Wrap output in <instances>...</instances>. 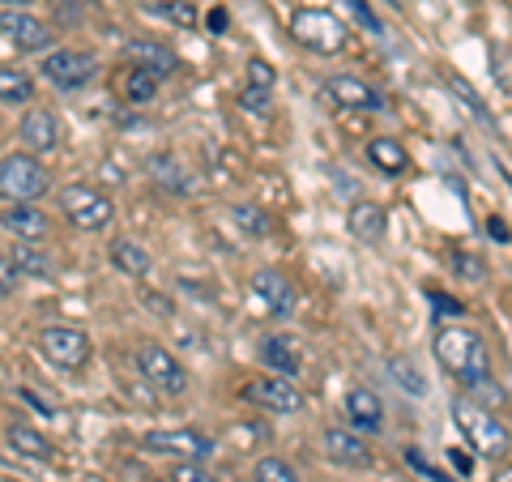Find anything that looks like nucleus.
<instances>
[{"mask_svg": "<svg viewBox=\"0 0 512 482\" xmlns=\"http://www.w3.org/2000/svg\"><path fill=\"white\" fill-rule=\"evenodd\" d=\"M431 346H436L440 367L448 376H457L461 384H466L470 397H495V401L504 397L500 389H491V350L474 329H466V325L436 329Z\"/></svg>", "mask_w": 512, "mask_h": 482, "instance_id": "obj_1", "label": "nucleus"}, {"mask_svg": "<svg viewBox=\"0 0 512 482\" xmlns=\"http://www.w3.org/2000/svg\"><path fill=\"white\" fill-rule=\"evenodd\" d=\"M453 423L461 427V440H466L474 453H483L491 461L508 457L512 431H508V423L500 419V414H495L491 406H483L478 397H457L453 401Z\"/></svg>", "mask_w": 512, "mask_h": 482, "instance_id": "obj_2", "label": "nucleus"}, {"mask_svg": "<svg viewBox=\"0 0 512 482\" xmlns=\"http://www.w3.org/2000/svg\"><path fill=\"white\" fill-rule=\"evenodd\" d=\"M291 39L303 47V52L316 56H342L350 30L333 9H295L291 13Z\"/></svg>", "mask_w": 512, "mask_h": 482, "instance_id": "obj_3", "label": "nucleus"}, {"mask_svg": "<svg viewBox=\"0 0 512 482\" xmlns=\"http://www.w3.org/2000/svg\"><path fill=\"white\" fill-rule=\"evenodd\" d=\"M47 188H52V180H47L43 158L26 154V150H13L0 158V201H9V205L39 201Z\"/></svg>", "mask_w": 512, "mask_h": 482, "instance_id": "obj_4", "label": "nucleus"}, {"mask_svg": "<svg viewBox=\"0 0 512 482\" xmlns=\"http://www.w3.org/2000/svg\"><path fill=\"white\" fill-rule=\"evenodd\" d=\"M56 205H60V214L69 218L77 231H107L111 218H116V201H111L103 188H94V184H69V188H60Z\"/></svg>", "mask_w": 512, "mask_h": 482, "instance_id": "obj_5", "label": "nucleus"}, {"mask_svg": "<svg viewBox=\"0 0 512 482\" xmlns=\"http://www.w3.org/2000/svg\"><path fill=\"white\" fill-rule=\"evenodd\" d=\"M133 367H137L141 380H146L154 393H163V397H184V393H188V372H184V363L175 359L167 346L141 342V346L133 350Z\"/></svg>", "mask_w": 512, "mask_h": 482, "instance_id": "obj_6", "label": "nucleus"}, {"mask_svg": "<svg viewBox=\"0 0 512 482\" xmlns=\"http://www.w3.org/2000/svg\"><path fill=\"white\" fill-rule=\"evenodd\" d=\"M43 82L56 86V90H82L94 82L99 73V56L94 52H82V47H52L43 56Z\"/></svg>", "mask_w": 512, "mask_h": 482, "instance_id": "obj_7", "label": "nucleus"}, {"mask_svg": "<svg viewBox=\"0 0 512 482\" xmlns=\"http://www.w3.org/2000/svg\"><path fill=\"white\" fill-rule=\"evenodd\" d=\"M39 355L52 363V367L77 372V367H86V363H90L94 342H90V333L73 329V325H47V329L39 333Z\"/></svg>", "mask_w": 512, "mask_h": 482, "instance_id": "obj_8", "label": "nucleus"}, {"mask_svg": "<svg viewBox=\"0 0 512 482\" xmlns=\"http://www.w3.org/2000/svg\"><path fill=\"white\" fill-rule=\"evenodd\" d=\"M141 448L150 457H175V461H210L218 453V444L205 436V431H192V427H175V431H150L141 436Z\"/></svg>", "mask_w": 512, "mask_h": 482, "instance_id": "obj_9", "label": "nucleus"}, {"mask_svg": "<svg viewBox=\"0 0 512 482\" xmlns=\"http://www.w3.org/2000/svg\"><path fill=\"white\" fill-rule=\"evenodd\" d=\"M252 299L261 303V308L269 316H278V320H291L295 308H299V291H295V282H291V273H282L274 265H261L252 273Z\"/></svg>", "mask_w": 512, "mask_h": 482, "instance_id": "obj_10", "label": "nucleus"}, {"mask_svg": "<svg viewBox=\"0 0 512 482\" xmlns=\"http://www.w3.org/2000/svg\"><path fill=\"white\" fill-rule=\"evenodd\" d=\"M0 35H5L9 47H18V52H52V26L43 18H35L30 9H0Z\"/></svg>", "mask_w": 512, "mask_h": 482, "instance_id": "obj_11", "label": "nucleus"}, {"mask_svg": "<svg viewBox=\"0 0 512 482\" xmlns=\"http://www.w3.org/2000/svg\"><path fill=\"white\" fill-rule=\"evenodd\" d=\"M244 397L252 401V406H261L265 414H299L308 401H303L299 384L291 376H256L252 384H244Z\"/></svg>", "mask_w": 512, "mask_h": 482, "instance_id": "obj_12", "label": "nucleus"}, {"mask_svg": "<svg viewBox=\"0 0 512 482\" xmlns=\"http://www.w3.org/2000/svg\"><path fill=\"white\" fill-rule=\"evenodd\" d=\"M325 99L342 111H384V94L363 82L359 73H333L325 77Z\"/></svg>", "mask_w": 512, "mask_h": 482, "instance_id": "obj_13", "label": "nucleus"}, {"mask_svg": "<svg viewBox=\"0 0 512 482\" xmlns=\"http://www.w3.org/2000/svg\"><path fill=\"white\" fill-rule=\"evenodd\" d=\"M18 141H22V150L26 154H56L60 150V120H56V111L52 107H26V116L18 124Z\"/></svg>", "mask_w": 512, "mask_h": 482, "instance_id": "obj_14", "label": "nucleus"}, {"mask_svg": "<svg viewBox=\"0 0 512 482\" xmlns=\"http://www.w3.org/2000/svg\"><path fill=\"white\" fill-rule=\"evenodd\" d=\"M320 457L342 465V470H367L372 465V448L363 444L359 431L350 427H329L325 436H320Z\"/></svg>", "mask_w": 512, "mask_h": 482, "instance_id": "obj_15", "label": "nucleus"}, {"mask_svg": "<svg viewBox=\"0 0 512 482\" xmlns=\"http://www.w3.org/2000/svg\"><path fill=\"white\" fill-rule=\"evenodd\" d=\"M0 227H5L13 239L43 244V239L52 235V218H47L35 201H22V205H9V210H0Z\"/></svg>", "mask_w": 512, "mask_h": 482, "instance_id": "obj_16", "label": "nucleus"}, {"mask_svg": "<svg viewBox=\"0 0 512 482\" xmlns=\"http://www.w3.org/2000/svg\"><path fill=\"white\" fill-rule=\"evenodd\" d=\"M346 423L359 431V436H376V431H384V401L363 389V384H355V389L346 393Z\"/></svg>", "mask_w": 512, "mask_h": 482, "instance_id": "obj_17", "label": "nucleus"}, {"mask_svg": "<svg viewBox=\"0 0 512 482\" xmlns=\"http://www.w3.org/2000/svg\"><path fill=\"white\" fill-rule=\"evenodd\" d=\"M256 355H261V363H265L274 376H291V380H295L299 363H303L299 342H295L291 333H265L261 342H256Z\"/></svg>", "mask_w": 512, "mask_h": 482, "instance_id": "obj_18", "label": "nucleus"}, {"mask_svg": "<svg viewBox=\"0 0 512 482\" xmlns=\"http://www.w3.org/2000/svg\"><path fill=\"white\" fill-rule=\"evenodd\" d=\"M346 231L355 235L359 244L376 248V244H384V231H389V214H384L380 201H355L346 214Z\"/></svg>", "mask_w": 512, "mask_h": 482, "instance_id": "obj_19", "label": "nucleus"}, {"mask_svg": "<svg viewBox=\"0 0 512 482\" xmlns=\"http://www.w3.org/2000/svg\"><path fill=\"white\" fill-rule=\"evenodd\" d=\"M124 56H128V64H141V69H150L158 82L180 69V56H175L167 43H150V39H133V43L124 47Z\"/></svg>", "mask_w": 512, "mask_h": 482, "instance_id": "obj_20", "label": "nucleus"}, {"mask_svg": "<svg viewBox=\"0 0 512 482\" xmlns=\"http://www.w3.org/2000/svg\"><path fill=\"white\" fill-rule=\"evenodd\" d=\"M150 180L163 188V192H171V197H184V192H192V171L184 167V158L180 154H154L150 158Z\"/></svg>", "mask_w": 512, "mask_h": 482, "instance_id": "obj_21", "label": "nucleus"}, {"mask_svg": "<svg viewBox=\"0 0 512 482\" xmlns=\"http://www.w3.org/2000/svg\"><path fill=\"white\" fill-rule=\"evenodd\" d=\"M5 448L13 457H26V461H52V440L35 431L30 423H9L5 427Z\"/></svg>", "mask_w": 512, "mask_h": 482, "instance_id": "obj_22", "label": "nucleus"}, {"mask_svg": "<svg viewBox=\"0 0 512 482\" xmlns=\"http://www.w3.org/2000/svg\"><path fill=\"white\" fill-rule=\"evenodd\" d=\"M107 261L116 265L124 278H146V273L154 269V256L146 244H137V239H116V244L107 248Z\"/></svg>", "mask_w": 512, "mask_h": 482, "instance_id": "obj_23", "label": "nucleus"}, {"mask_svg": "<svg viewBox=\"0 0 512 482\" xmlns=\"http://www.w3.org/2000/svg\"><path fill=\"white\" fill-rule=\"evenodd\" d=\"M9 256H13V265H18L22 278H35V282H52L56 278V261L39 244H26V239H18Z\"/></svg>", "mask_w": 512, "mask_h": 482, "instance_id": "obj_24", "label": "nucleus"}, {"mask_svg": "<svg viewBox=\"0 0 512 482\" xmlns=\"http://www.w3.org/2000/svg\"><path fill=\"white\" fill-rule=\"evenodd\" d=\"M367 163H372L376 171H384V175H402L410 167V154L397 137H372L367 141Z\"/></svg>", "mask_w": 512, "mask_h": 482, "instance_id": "obj_25", "label": "nucleus"}, {"mask_svg": "<svg viewBox=\"0 0 512 482\" xmlns=\"http://www.w3.org/2000/svg\"><path fill=\"white\" fill-rule=\"evenodd\" d=\"M120 94H124V103L146 107L154 94H158V77L150 69H141V64H128L124 77H120Z\"/></svg>", "mask_w": 512, "mask_h": 482, "instance_id": "obj_26", "label": "nucleus"}, {"mask_svg": "<svg viewBox=\"0 0 512 482\" xmlns=\"http://www.w3.org/2000/svg\"><path fill=\"white\" fill-rule=\"evenodd\" d=\"M440 82L448 86V94H453V99L466 107L478 124H487V128H491V111H487V103H483V94H478V90L466 82V77H457V73H448V69H444V73H440Z\"/></svg>", "mask_w": 512, "mask_h": 482, "instance_id": "obj_27", "label": "nucleus"}, {"mask_svg": "<svg viewBox=\"0 0 512 482\" xmlns=\"http://www.w3.org/2000/svg\"><path fill=\"white\" fill-rule=\"evenodd\" d=\"M35 99V77L18 64H0V103H30Z\"/></svg>", "mask_w": 512, "mask_h": 482, "instance_id": "obj_28", "label": "nucleus"}, {"mask_svg": "<svg viewBox=\"0 0 512 482\" xmlns=\"http://www.w3.org/2000/svg\"><path fill=\"white\" fill-rule=\"evenodd\" d=\"M231 222L244 235H252V239H261V235H269V214L261 210V205H252V201H235L231 205Z\"/></svg>", "mask_w": 512, "mask_h": 482, "instance_id": "obj_29", "label": "nucleus"}, {"mask_svg": "<svg viewBox=\"0 0 512 482\" xmlns=\"http://www.w3.org/2000/svg\"><path fill=\"white\" fill-rule=\"evenodd\" d=\"M252 482H303L299 470L291 461H282V457H261L252 465Z\"/></svg>", "mask_w": 512, "mask_h": 482, "instance_id": "obj_30", "label": "nucleus"}, {"mask_svg": "<svg viewBox=\"0 0 512 482\" xmlns=\"http://www.w3.org/2000/svg\"><path fill=\"white\" fill-rule=\"evenodd\" d=\"M158 18H167L171 26H197V9L188 5V0H158V5H150Z\"/></svg>", "mask_w": 512, "mask_h": 482, "instance_id": "obj_31", "label": "nucleus"}, {"mask_svg": "<svg viewBox=\"0 0 512 482\" xmlns=\"http://www.w3.org/2000/svg\"><path fill=\"white\" fill-rule=\"evenodd\" d=\"M389 372H393V380L402 384V389H406L410 397H423V393H427V384H423V376H419V372H414V363L393 359V363H389Z\"/></svg>", "mask_w": 512, "mask_h": 482, "instance_id": "obj_32", "label": "nucleus"}, {"mask_svg": "<svg viewBox=\"0 0 512 482\" xmlns=\"http://www.w3.org/2000/svg\"><path fill=\"white\" fill-rule=\"evenodd\" d=\"M171 482H222L218 474H210L201 461H175L171 470Z\"/></svg>", "mask_w": 512, "mask_h": 482, "instance_id": "obj_33", "label": "nucleus"}, {"mask_svg": "<svg viewBox=\"0 0 512 482\" xmlns=\"http://www.w3.org/2000/svg\"><path fill=\"white\" fill-rule=\"evenodd\" d=\"M248 86L252 90H274V64L269 60H248Z\"/></svg>", "mask_w": 512, "mask_h": 482, "instance_id": "obj_34", "label": "nucleus"}, {"mask_svg": "<svg viewBox=\"0 0 512 482\" xmlns=\"http://www.w3.org/2000/svg\"><path fill=\"white\" fill-rule=\"evenodd\" d=\"M18 265H13V256L9 252H0V299H9L13 291H18Z\"/></svg>", "mask_w": 512, "mask_h": 482, "instance_id": "obj_35", "label": "nucleus"}, {"mask_svg": "<svg viewBox=\"0 0 512 482\" xmlns=\"http://www.w3.org/2000/svg\"><path fill=\"white\" fill-rule=\"evenodd\" d=\"M453 269L466 273V282H483V278H487V265L478 261V256H470V252H457V256H453Z\"/></svg>", "mask_w": 512, "mask_h": 482, "instance_id": "obj_36", "label": "nucleus"}, {"mask_svg": "<svg viewBox=\"0 0 512 482\" xmlns=\"http://www.w3.org/2000/svg\"><path fill=\"white\" fill-rule=\"evenodd\" d=\"M239 107H244V111H252V116H269V107H274V103H269V90H244V94H239Z\"/></svg>", "mask_w": 512, "mask_h": 482, "instance_id": "obj_37", "label": "nucleus"}, {"mask_svg": "<svg viewBox=\"0 0 512 482\" xmlns=\"http://www.w3.org/2000/svg\"><path fill=\"white\" fill-rule=\"evenodd\" d=\"M346 5H350V13H355V22H359L363 30H372V35H380V30H384V22L372 13V5H367V0H346Z\"/></svg>", "mask_w": 512, "mask_h": 482, "instance_id": "obj_38", "label": "nucleus"}, {"mask_svg": "<svg viewBox=\"0 0 512 482\" xmlns=\"http://www.w3.org/2000/svg\"><path fill=\"white\" fill-rule=\"evenodd\" d=\"M427 303H431V308H440V316H461V312H466L453 295H444V291H427Z\"/></svg>", "mask_w": 512, "mask_h": 482, "instance_id": "obj_39", "label": "nucleus"}, {"mask_svg": "<svg viewBox=\"0 0 512 482\" xmlns=\"http://www.w3.org/2000/svg\"><path fill=\"white\" fill-rule=\"evenodd\" d=\"M406 461H410V465H414V470H419V474H427L431 482H448V474H440V470H436V465H427V461H423L419 453H414V448H410V453H406Z\"/></svg>", "mask_w": 512, "mask_h": 482, "instance_id": "obj_40", "label": "nucleus"}, {"mask_svg": "<svg viewBox=\"0 0 512 482\" xmlns=\"http://www.w3.org/2000/svg\"><path fill=\"white\" fill-rule=\"evenodd\" d=\"M448 457H453V465H457V470H461V474H470V470H474V461H470V453H461V448H453V453H448Z\"/></svg>", "mask_w": 512, "mask_h": 482, "instance_id": "obj_41", "label": "nucleus"}, {"mask_svg": "<svg viewBox=\"0 0 512 482\" xmlns=\"http://www.w3.org/2000/svg\"><path fill=\"white\" fill-rule=\"evenodd\" d=\"M227 22H231L227 9H214V13H210V30H227Z\"/></svg>", "mask_w": 512, "mask_h": 482, "instance_id": "obj_42", "label": "nucleus"}, {"mask_svg": "<svg viewBox=\"0 0 512 482\" xmlns=\"http://www.w3.org/2000/svg\"><path fill=\"white\" fill-rule=\"evenodd\" d=\"M487 231H491L495 239H508V227H504V222H500V218H487Z\"/></svg>", "mask_w": 512, "mask_h": 482, "instance_id": "obj_43", "label": "nucleus"}, {"mask_svg": "<svg viewBox=\"0 0 512 482\" xmlns=\"http://www.w3.org/2000/svg\"><path fill=\"white\" fill-rule=\"evenodd\" d=\"M5 9H26V5H35V0H0Z\"/></svg>", "mask_w": 512, "mask_h": 482, "instance_id": "obj_44", "label": "nucleus"}, {"mask_svg": "<svg viewBox=\"0 0 512 482\" xmlns=\"http://www.w3.org/2000/svg\"><path fill=\"white\" fill-rule=\"evenodd\" d=\"M495 482H512V465H504V470H495Z\"/></svg>", "mask_w": 512, "mask_h": 482, "instance_id": "obj_45", "label": "nucleus"}, {"mask_svg": "<svg viewBox=\"0 0 512 482\" xmlns=\"http://www.w3.org/2000/svg\"><path fill=\"white\" fill-rule=\"evenodd\" d=\"M163 482H171V478H163Z\"/></svg>", "mask_w": 512, "mask_h": 482, "instance_id": "obj_46", "label": "nucleus"}]
</instances>
